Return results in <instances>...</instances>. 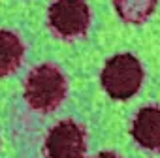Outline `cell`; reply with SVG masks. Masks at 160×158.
I'll return each instance as SVG.
<instances>
[{
    "mask_svg": "<svg viewBox=\"0 0 160 158\" xmlns=\"http://www.w3.org/2000/svg\"><path fill=\"white\" fill-rule=\"evenodd\" d=\"M64 94L66 79L55 66L43 64L30 72L25 85V98L34 109L51 111L64 100Z\"/></svg>",
    "mask_w": 160,
    "mask_h": 158,
    "instance_id": "obj_1",
    "label": "cell"
},
{
    "mask_svg": "<svg viewBox=\"0 0 160 158\" xmlns=\"http://www.w3.org/2000/svg\"><path fill=\"white\" fill-rule=\"evenodd\" d=\"M143 81V70L136 57L124 53L108 60L102 70V85L111 98L126 100L138 92Z\"/></svg>",
    "mask_w": 160,
    "mask_h": 158,
    "instance_id": "obj_2",
    "label": "cell"
},
{
    "mask_svg": "<svg viewBox=\"0 0 160 158\" xmlns=\"http://www.w3.org/2000/svg\"><path fill=\"white\" fill-rule=\"evenodd\" d=\"M49 23L64 38L79 36L91 23L89 6L85 0H55L49 8Z\"/></svg>",
    "mask_w": 160,
    "mask_h": 158,
    "instance_id": "obj_3",
    "label": "cell"
},
{
    "mask_svg": "<svg viewBox=\"0 0 160 158\" xmlns=\"http://www.w3.org/2000/svg\"><path fill=\"white\" fill-rule=\"evenodd\" d=\"M47 158H83L85 134L73 121L58 122L45 139Z\"/></svg>",
    "mask_w": 160,
    "mask_h": 158,
    "instance_id": "obj_4",
    "label": "cell"
},
{
    "mask_svg": "<svg viewBox=\"0 0 160 158\" xmlns=\"http://www.w3.org/2000/svg\"><path fill=\"white\" fill-rule=\"evenodd\" d=\"M134 139L145 149L160 147V109L158 107H143L136 115L132 126Z\"/></svg>",
    "mask_w": 160,
    "mask_h": 158,
    "instance_id": "obj_5",
    "label": "cell"
},
{
    "mask_svg": "<svg viewBox=\"0 0 160 158\" xmlns=\"http://www.w3.org/2000/svg\"><path fill=\"white\" fill-rule=\"evenodd\" d=\"M23 43L21 40L8 32V30H0V75H8L23 60Z\"/></svg>",
    "mask_w": 160,
    "mask_h": 158,
    "instance_id": "obj_6",
    "label": "cell"
},
{
    "mask_svg": "<svg viewBox=\"0 0 160 158\" xmlns=\"http://www.w3.org/2000/svg\"><path fill=\"white\" fill-rule=\"evenodd\" d=\"M115 8L124 21L141 23L152 13L154 0H115Z\"/></svg>",
    "mask_w": 160,
    "mask_h": 158,
    "instance_id": "obj_7",
    "label": "cell"
},
{
    "mask_svg": "<svg viewBox=\"0 0 160 158\" xmlns=\"http://www.w3.org/2000/svg\"><path fill=\"white\" fill-rule=\"evenodd\" d=\"M96 158H119V156H117L115 152H100Z\"/></svg>",
    "mask_w": 160,
    "mask_h": 158,
    "instance_id": "obj_8",
    "label": "cell"
}]
</instances>
